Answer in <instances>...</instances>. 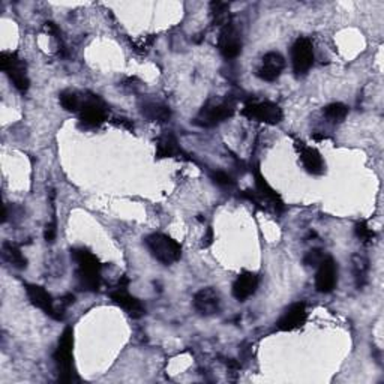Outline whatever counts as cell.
<instances>
[{
    "label": "cell",
    "instance_id": "cell-29",
    "mask_svg": "<svg viewBox=\"0 0 384 384\" xmlns=\"http://www.w3.org/2000/svg\"><path fill=\"white\" fill-rule=\"evenodd\" d=\"M56 235H57V223H56V218H54L50 224H47L45 231H44V237L49 243H53L56 239Z\"/></svg>",
    "mask_w": 384,
    "mask_h": 384
},
{
    "label": "cell",
    "instance_id": "cell-2",
    "mask_svg": "<svg viewBox=\"0 0 384 384\" xmlns=\"http://www.w3.org/2000/svg\"><path fill=\"white\" fill-rule=\"evenodd\" d=\"M236 111V99L227 97L224 99H209L197 116L195 123L203 128H213L228 120Z\"/></svg>",
    "mask_w": 384,
    "mask_h": 384
},
{
    "label": "cell",
    "instance_id": "cell-9",
    "mask_svg": "<svg viewBox=\"0 0 384 384\" xmlns=\"http://www.w3.org/2000/svg\"><path fill=\"white\" fill-rule=\"evenodd\" d=\"M128 284H130V279L122 278L119 281V285L116 287L113 292L110 293V297H111V300L114 302L116 305L120 306L122 309H125L132 318L143 317L144 312H146V308L137 297H134V296H131L130 293H128V290H126Z\"/></svg>",
    "mask_w": 384,
    "mask_h": 384
},
{
    "label": "cell",
    "instance_id": "cell-3",
    "mask_svg": "<svg viewBox=\"0 0 384 384\" xmlns=\"http://www.w3.org/2000/svg\"><path fill=\"white\" fill-rule=\"evenodd\" d=\"M74 330L73 328H66L61 335L59 344H57L56 352L53 354L54 364L57 371H59V381L62 383H73L75 380L74 374Z\"/></svg>",
    "mask_w": 384,
    "mask_h": 384
},
{
    "label": "cell",
    "instance_id": "cell-13",
    "mask_svg": "<svg viewBox=\"0 0 384 384\" xmlns=\"http://www.w3.org/2000/svg\"><path fill=\"white\" fill-rule=\"evenodd\" d=\"M285 68V59L281 53L271 51L264 54L261 59V65L257 69V77L261 78L263 81H276L279 77H281L283 71Z\"/></svg>",
    "mask_w": 384,
    "mask_h": 384
},
{
    "label": "cell",
    "instance_id": "cell-11",
    "mask_svg": "<svg viewBox=\"0 0 384 384\" xmlns=\"http://www.w3.org/2000/svg\"><path fill=\"white\" fill-rule=\"evenodd\" d=\"M338 285V264L332 257H324L318 264L316 275V288L318 293H332Z\"/></svg>",
    "mask_w": 384,
    "mask_h": 384
},
{
    "label": "cell",
    "instance_id": "cell-27",
    "mask_svg": "<svg viewBox=\"0 0 384 384\" xmlns=\"http://www.w3.org/2000/svg\"><path fill=\"white\" fill-rule=\"evenodd\" d=\"M211 179L213 180L215 185L223 186V188H228V186H235L236 180L233 179L228 173L225 171H212L211 173Z\"/></svg>",
    "mask_w": 384,
    "mask_h": 384
},
{
    "label": "cell",
    "instance_id": "cell-24",
    "mask_svg": "<svg viewBox=\"0 0 384 384\" xmlns=\"http://www.w3.org/2000/svg\"><path fill=\"white\" fill-rule=\"evenodd\" d=\"M211 11L213 16V25L224 27L228 23H231V14H230V5L224 2H212Z\"/></svg>",
    "mask_w": 384,
    "mask_h": 384
},
{
    "label": "cell",
    "instance_id": "cell-21",
    "mask_svg": "<svg viewBox=\"0 0 384 384\" xmlns=\"http://www.w3.org/2000/svg\"><path fill=\"white\" fill-rule=\"evenodd\" d=\"M2 251H4V259L11 264L17 267V269H26L27 267V259L23 255L20 247L14 245L13 242H5L4 247H2Z\"/></svg>",
    "mask_w": 384,
    "mask_h": 384
},
{
    "label": "cell",
    "instance_id": "cell-7",
    "mask_svg": "<svg viewBox=\"0 0 384 384\" xmlns=\"http://www.w3.org/2000/svg\"><path fill=\"white\" fill-rule=\"evenodd\" d=\"M242 114L249 120L267 125H278L284 119V113L278 104L271 101H249L245 104Z\"/></svg>",
    "mask_w": 384,
    "mask_h": 384
},
{
    "label": "cell",
    "instance_id": "cell-12",
    "mask_svg": "<svg viewBox=\"0 0 384 384\" xmlns=\"http://www.w3.org/2000/svg\"><path fill=\"white\" fill-rule=\"evenodd\" d=\"M306 320H308L306 305L304 304V302H297V304H293L292 306H290L283 314V317L278 320L276 330L279 332L296 330L299 328H304Z\"/></svg>",
    "mask_w": 384,
    "mask_h": 384
},
{
    "label": "cell",
    "instance_id": "cell-10",
    "mask_svg": "<svg viewBox=\"0 0 384 384\" xmlns=\"http://www.w3.org/2000/svg\"><path fill=\"white\" fill-rule=\"evenodd\" d=\"M218 49L227 61H233L242 51V38L240 33L233 23H228L219 32L218 37Z\"/></svg>",
    "mask_w": 384,
    "mask_h": 384
},
{
    "label": "cell",
    "instance_id": "cell-14",
    "mask_svg": "<svg viewBox=\"0 0 384 384\" xmlns=\"http://www.w3.org/2000/svg\"><path fill=\"white\" fill-rule=\"evenodd\" d=\"M26 293L27 297L30 300V304L33 306H37L39 309H42L47 316L51 317L53 320L57 318V312H56V302L51 297V295L47 292V290L41 285L37 284H26Z\"/></svg>",
    "mask_w": 384,
    "mask_h": 384
},
{
    "label": "cell",
    "instance_id": "cell-31",
    "mask_svg": "<svg viewBox=\"0 0 384 384\" xmlns=\"http://www.w3.org/2000/svg\"><path fill=\"white\" fill-rule=\"evenodd\" d=\"M212 243H213V228L209 227L207 233H206V236L203 237V247L207 248V247H211Z\"/></svg>",
    "mask_w": 384,
    "mask_h": 384
},
{
    "label": "cell",
    "instance_id": "cell-5",
    "mask_svg": "<svg viewBox=\"0 0 384 384\" xmlns=\"http://www.w3.org/2000/svg\"><path fill=\"white\" fill-rule=\"evenodd\" d=\"M0 69L8 75L18 92L26 93L29 90L30 80L27 77V68L17 53L4 51L0 54Z\"/></svg>",
    "mask_w": 384,
    "mask_h": 384
},
{
    "label": "cell",
    "instance_id": "cell-22",
    "mask_svg": "<svg viewBox=\"0 0 384 384\" xmlns=\"http://www.w3.org/2000/svg\"><path fill=\"white\" fill-rule=\"evenodd\" d=\"M353 272H354V278H356V284L359 288H362L366 281H368V273H369V261L366 257L360 254L353 255Z\"/></svg>",
    "mask_w": 384,
    "mask_h": 384
},
{
    "label": "cell",
    "instance_id": "cell-28",
    "mask_svg": "<svg viewBox=\"0 0 384 384\" xmlns=\"http://www.w3.org/2000/svg\"><path fill=\"white\" fill-rule=\"evenodd\" d=\"M324 252L321 249H311L304 257V264L309 267H318V264L324 260Z\"/></svg>",
    "mask_w": 384,
    "mask_h": 384
},
{
    "label": "cell",
    "instance_id": "cell-15",
    "mask_svg": "<svg viewBox=\"0 0 384 384\" xmlns=\"http://www.w3.org/2000/svg\"><path fill=\"white\" fill-rule=\"evenodd\" d=\"M254 179H255V188H257V194L261 197V200L266 203H271L278 213H283L285 211L284 200L281 199V195H279L272 186L267 183L259 166L254 168Z\"/></svg>",
    "mask_w": 384,
    "mask_h": 384
},
{
    "label": "cell",
    "instance_id": "cell-1",
    "mask_svg": "<svg viewBox=\"0 0 384 384\" xmlns=\"http://www.w3.org/2000/svg\"><path fill=\"white\" fill-rule=\"evenodd\" d=\"M71 259L77 263L78 287L85 292H98L102 264L97 255L86 248H74L71 249Z\"/></svg>",
    "mask_w": 384,
    "mask_h": 384
},
{
    "label": "cell",
    "instance_id": "cell-6",
    "mask_svg": "<svg viewBox=\"0 0 384 384\" xmlns=\"http://www.w3.org/2000/svg\"><path fill=\"white\" fill-rule=\"evenodd\" d=\"M80 123L85 128H98L109 118V107L98 95L86 93L80 109Z\"/></svg>",
    "mask_w": 384,
    "mask_h": 384
},
{
    "label": "cell",
    "instance_id": "cell-30",
    "mask_svg": "<svg viewBox=\"0 0 384 384\" xmlns=\"http://www.w3.org/2000/svg\"><path fill=\"white\" fill-rule=\"evenodd\" d=\"M154 41H155V38H154V37H149V38H147V37H144V38H142V39H140V41L134 42L135 51H138V53H146V51L149 50V47L154 44Z\"/></svg>",
    "mask_w": 384,
    "mask_h": 384
},
{
    "label": "cell",
    "instance_id": "cell-16",
    "mask_svg": "<svg viewBox=\"0 0 384 384\" xmlns=\"http://www.w3.org/2000/svg\"><path fill=\"white\" fill-rule=\"evenodd\" d=\"M194 308L202 316H215L221 309V299L219 295L212 287L202 288L194 296Z\"/></svg>",
    "mask_w": 384,
    "mask_h": 384
},
{
    "label": "cell",
    "instance_id": "cell-17",
    "mask_svg": "<svg viewBox=\"0 0 384 384\" xmlns=\"http://www.w3.org/2000/svg\"><path fill=\"white\" fill-rule=\"evenodd\" d=\"M296 147L299 150L302 164H304L305 170L309 174H314V176H320V174H323L326 171V164L323 161V156L317 149L306 146L304 142H296Z\"/></svg>",
    "mask_w": 384,
    "mask_h": 384
},
{
    "label": "cell",
    "instance_id": "cell-8",
    "mask_svg": "<svg viewBox=\"0 0 384 384\" xmlns=\"http://www.w3.org/2000/svg\"><path fill=\"white\" fill-rule=\"evenodd\" d=\"M316 61L312 41L308 38H299L292 47V63L293 71L297 77L308 74Z\"/></svg>",
    "mask_w": 384,
    "mask_h": 384
},
{
    "label": "cell",
    "instance_id": "cell-4",
    "mask_svg": "<svg viewBox=\"0 0 384 384\" xmlns=\"http://www.w3.org/2000/svg\"><path fill=\"white\" fill-rule=\"evenodd\" d=\"M146 245L154 259L164 266H171L182 257V247L164 233H152L146 237Z\"/></svg>",
    "mask_w": 384,
    "mask_h": 384
},
{
    "label": "cell",
    "instance_id": "cell-18",
    "mask_svg": "<svg viewBox=\"0 0 384 384\" xmlns=\"http://www.w3.org/2000/svg\"><path fill=\"white\" fill-rule=\"evenodd\" d=\"M260 284V278L257 273L252 272H242L237 279L233 284V296L239 302H245L248 297H251L255 292H257Z\"/></svg>",
    "mask_w": 384,
    "mask_h": 384
},
{
    "label": "cell",
    "instance_id": "cell-26",
    "mask_svg": "<svg viewBox=\"0 0 384 384\" xmlns=\"http://www.w3.org/2000/svg\"><path fill=\"white\" fill-rule=\"evenodd\" d=\"M354 233H356L357 239L362 240L365 245H368V243H371L376 237V233L369 228V225L366 224V221H359V223L354 227Z\"/></svg>",
    "mask_w": 384,
    "mask_h": 384
},
{
    "label": "cell",
    "instance_id": "cell-23",
    "mask_svg": "<svg viewBox=\"0 0 384 384\" xmlns=\"http://www.w3.org/2000/svg\"><path fill=\"white\" fill-rule=\"evenodd\" d=\"M59 101L61 106L63 107V110L69 111V113H78L81 109V102H83V98H81L80 93H77L75 90H63L59 95Z\"/></svg>",
    "mask_w": 384,
    "mask_h": 384
},
{
    "label": "cell",
    "instance_id": "cell-20",
    "mask_svg": "<svg viewBox=\"0 0 384 384\" xmlns=\"http://www.w3.org/2000/svg\"><path fill=\"white\" fill-rule=\"evenodd\" d=\"M142 114L144 116V119H147L149 122L166 123L171 118V110H170V107L166 106V104L149 101V102H144L142 106Z\"/></svg>",
    "mask_w": 384,
    "mask_h": 384
},
{
    "label": "cell",
    "instance_id": "cell-25",
    "mask_svg": "<svg viewBox=\"0 0 384 384\" xmlns=\"http://www.w3.org/2000/svg\"><path fill=\"white\" fill-rule=\"evenodd\" d=\"M347 114H348V107L342 102H333L324 109L326 119L333 123L342 122L347 118Z\"/></svg>",
    "mask_w": 384,
    "mask_h": 384
},
{
    "label": "cell",
    "instance_id": "cell-19",
    "mask_svg": "<svg viewBox=\"0 0 384 384\" xmlns=\"http://www.w3.org/2000/svg\"><path fill=\"white\" fill-rule=\"evenodd\" d=\"M156 159H164V158H176L182 155V149L178 143V138L174 137L171 132H167L161 135L156 140Z\"/></svg>",
    "mask_w": 384,
    "mask_h": 384
}]
</instances>
